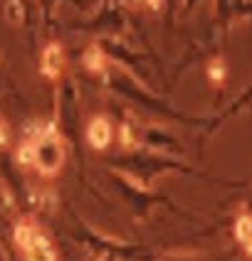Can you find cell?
Masks as SVG:
<instances>
[{
    "mask_svg": "<svg viewBox=\"0 0 252 261\" xmlns=\"http://www.w3.org/2000/svg\"><path fill=\"white\" fill-rule=\"evenodd\" d=\"M89 143L94 145V148H104V145L109 143V138H111V126H109V121L106 118H94L91 123H89Z\"/></svg>",
    "mask_w": 252,
    "mask_h": 261,
    "instance_id": "obj_1",
    "label": "cell"
},
{
    "mask_svg": "<svg viewBox=\"0 0 252 261\" xmlns=\"http://www.w3.org/2000/svg\"><path fill=\"white\" fill-rule=\"evenodd\" d=\"M44 62H42V72L47 76H57L62 72V52H59V47H47L44 49Z\"/></svg>",
    "mask_w": 252,
    "mask_h": 261,
    "instance_id": "obj_2",
    "label": "cell"
}]
</instances>
